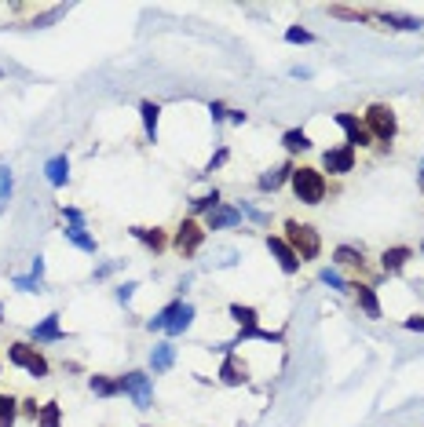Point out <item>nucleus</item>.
<instances>
[{"label":"nucleus","mask_w":424,"mask_h":427,"mask_svg":"<svg viewBox=\"0 0 424 427\" xmlns=\"http://www.w3.org/2000/svg\"><path fill=\"white\" fill-rule=\"evenodd\" d=\"M289 187H293V197H296L300 205L315 208V205H322V201L329 197V175H325L322 168H315V165H296Z\"/></svg>","instance_id":"1"},{"label":"nucleus","mask_w":424,"mask_h":427,"mask_svg":"<svg viewBox=\"0 0 424 427\" xmlns=\"http://www.w3.org/2000/svg\"><path fill=\"white\" fill-rule=\"evenodd\" d=\"M362 125H366V132L373 135L380 154H388L391 143H395V135H399V113L391 110L388 103H370L366 113H362Z\"/></svg>","instance_id":"2"},{"label":"nucleus","mask_w":424,"mask_h":427,"mask_svg":"<svg viewBox=\"0 0 424 427\" xmlns=\"http://www.w3.org/2000/svg\"><path fill=\"white\" fill-rule=\"evenodd\" d=\"M286 245L296 252L300 263H315L322 256V234L311 223H300V220H286Z\"/></svg>","instance_id":"3"},{"label":"nucleus","mask_w":424,"mask_h":427,"mask_svg":"<svg viewBox=\"0 0 424 427\" xmlns=\"http://www.w3.org/2000/svg\"><path fill=\"white\" fill-rule=\"evenodd\" d=\"M8 361L15 365V369H22V373H29V376H37V380H44V376L51 373V365H48V358L41 354V347L26 344V340L8 344Z\"/></svg>","instance_id":"4"},{"label":"nucleus","mask_w":424,"mask_h":427,"mask_svg":"<svg viewBox=\"0 0 424 427\" xmlns=\"http://www.w3.org/2000/svg\"><path fill=\"white\" fill-rule=\"evenodd\" d=\"M117 391L128 394V398L136 402V409H150V406H154V376L143 373V369H132L125 376H117Z\"/></svg>","instance_id":"5"},{"label":"nucleus","mask_w":424,"mask_h":427,"mask_svg":"<svg viewBox=\"0 0 424 427\" xmlns=\"http://www.w3.org/2000/svg\"><path fill=\"white\" fill-rule=\"evenodd\" d=\"M205 227L194 220V216H187V220H179V227L172 230V249L183 256V259H191V256H198V249L205 245Z\"/></svg>","instance_id":"6"},{"label":"nucleus","mask_w":424,"mask_h":427,"mask_svg":"<svg viewBox=\"0 0 424 427\" xmlns=\"http://www.w3.org/2000/svg\"><path fill=\"white\" fill-rule=\"evenodd\" d=\"M333 120H337V125L344 128V135H348V139H344V146H351L355 154H358V150L377 146V143H373V135L366 132V125H362V117H358V113H337Z\"/></svg>","instance_id":"7"},{"label":"nucleus","mask_w":424,"mask_h":427,"mask_svg":"<svg viewBox=\"0 0 424 427\" xmlns=\"http://www.w3.org/2000/svg\"><path fill=\"white\" fill-rule=\"evenodd\" d=\"M355 161H358V154H355L351 146H333V150H325V154H322V172H329V175H351Z\"/></svg>","instance_id":"8"},{"label":"nucleus","mask_w":424,"mask_h":427,"mask_svg":"<svg viewBox=\"0 0 424 427\" xmlns=\"http://www.w3.org/2000/svg\"><path fill=\"white\" fill-rule=\"evenodd\" d=\"M267 252L275 256V263L282 267V274H296L300 267H304V263L296 259V252L286 245V237H282V234H267Z\"/></svg>","instance_id":"9"},{"label":"nucleus","mask_w":424,"mask_h":427,"mask_svg":"<svg viewBox=\"0 0 424 427\" xmlns=\"http://www.w3.org/2000/svg\"><path fill=\"white\" fill-rule=\"evenodd\" d=\"M333 263L344 267V270H358V274H366V278L373 274V267H370L366 252L355 249V245H337V249H333Z\"/></svg>","instance_id":"10"},{"label":"nucleus","mask_w":424,"mask_h":427,"mask_svg":"<svg viewBox=\"0 0 424 427\" xmlns=\"http://www.w3.org/2000/svg\"><path fill=\"white\" fill-rule=\"evenodd\" d=\"M139 245H146L154 256H161L165 249H172V237H168V230H161V227H132L128 230Z\"/></svg>","instance_id":"11"},{"label":"nucleus","mask_w":424,"mask_h":427,"mask_svg":"<svg viewBox=\"0 0 424 427\" xmlns=\"http://www.w3.org/2000/svg\"><path fill=\"white\" fill-rule=\"evenodd\" d=\"M63 336H66V332H63V325H59V314H55V311L29 329V344H34V347H37V344H59Z\"/></svg>","instance_id":"12"},{"label":"nucleus","mask_w":424,"mask_h":427,"mask_svg":"<svg viewBox=\"0 0 424 427\" xmlns=\"http://www.w3.org/2000/svg\"><path fill=\"white\" fill-rule=\"evenodd\" d=\"M413 259V249L410 245H391L380 252V274H388V278H395V274L406 270V263Z\"/></svg>","instance_id":"13"},{"label":"nucleus","mask_w":424,"mask_h":427,"mask_svg":"<svg viewBox=\"0 0 424 427\" xmlns=\"http://www.w3.org/2000/svg\"><path fill=\"white\" fill-rule=\"evenodd\" d=\"M351 296L366 318H380V299H377V289L370 282H351Z\"/></svg>","instance_id":"14"},{"label":"nucleus","mask_w":424,"mask_h":427,"mask_svg":"<svg viewBox=\"0 0 424 427\" xmlns=\"http://www.w3.org/2000/svg\"><path fill=\"white\" fill-rule=\"evenodd\" d=\"M220 380L227 384V387H241L249 380V365L241 361L234 351H227V358H223V365H220Z\"/></svg>","instance_id":"15"},{"label":"nucleus","mask_w":424,"mask_h":427,"mask_svg":"<svg viewBox=\"0 0 424 427\" xmlns=\"http://www.w3.org/2000/svg\"><path fill=\"white\" fill-rule=\"evenodd\" d=\"M238 223H241V208H234V205H220L205 216V230H231Z\"/></svg>","instance_id":"16"},{"label":"nucleus","mask_w":424,"mask_h":427,"mask_svg":"<svg viewBox=\"0 0 424 427\" xmlns=\"http://www.w3.org/2000/svg\"><path fill=\"white\" fill-rule=\"evenodd\" d=\"M293 168H296L293 161H282L278 168H271V172H263V175H260V182H256V187H260L263 194H267V190L275 194V190L282 187V182H289V179H293Z\"/></svg>","instance_id":"17"},{"label":"nucleus","mask_w":424,"mask_h":427,"mask_svg":"<svg viewBox=\"0 0 424 427\" xmlns=\"http://www.w3.org/2000/svg\"><path fill=\"white\" fill-rule=\"evenodd\" d=\"M139 113H143V132L150 143H158V120H161V106L154 99H143L139 103Z\"/></svg>","instance_id":"18"},{"label":"nucleus","mask_w":424,"mask_h":427,"mask_svg":"<svg viewBox=\"0 0 424 427\" xmlns=\"http://www.w3.org/2000/svg\"><path fill=\"white\" fill-rule=\"evenodd\" d=\"M44 175L51 187H66V179H70V158L66 154H55L48 165H44Z\"/></svg>","instance_id":"19"},{"label":"nucleus","mask_w":424,"mask_h":427,"mask_svg":"<svg viewBox=\"0 0 424 427\" xmlns=\"http://www.w3.org/2000/svg\"><path fill=\"white\" fill-rule=\"evenodd\" d=\"M194 314H198V311H194V303H187V299H183V303H179V311H176V318L168 321V329H165V332H168V336H183V332L194 325Z\"/></svg>","instance_id":"20"},{"label":"nucleus","mask_w":424,"mask_h":427,"mask_svg":"<svg viewBox=\"0 0 424 427\" xmlns=\"http://www.w3.org/2000/svg\"><path fill=\"white\" fill-rule=\"evenodd\" d=\"M63 234H66V241H70L74 249H81V252H88V256H96V252H99V241L88 234L84 227H66Z\"/></svg>","instance_id":"21"},{"label":"nucleus","mask_w":424,"mask_h":427,"mask_svg":"<svg viewBox=\"0 0 424 427\" xmlns=\"http://www.w3.org/2000/svg\"><path fill=\"white\" fill-rule=\"evenodd\" d=\"M176 365V347L172 344H154V351H150V369L154 373H168Z\"/></svg>","instance_id":"22"},{"label":"nucleus","mask_w":424,"mask_h":427,"mask_svg":"<svg viewBox=\"0 0 424 427\" xmlns=\"http://www.w3.org/2000/svg\"><path fill=\"white\" fill-rule=\"evenodd\" d=\"M282 146H286V154H308L315 143H311V135H308L304 128H289V132L282 135Z\"/></svg>","instance_id":"23"},{"label":"nucleus","mask_w":424,"mask_h":427,"mask_svg":"<svg viewBox=\"0 0 424 427\" xmlns=\"http://www.w3.org/2000/svg\"><path fill=\"white\" fill-rule=\"evenodd\" d=\"M179 303H183V299H172V303H165V307H161L154 318L146 321V329H150V332H165V329H168V321H172V318H176V311H179Z\"/></svg>","instance_id":"24"},{"label":"nucleus","mask_w":424,"mask_h":427,"mask_svg":"<svg viewBox=\"0 0 424 427\" xmlns=\"http://www.w3.org/2000/svg\"><path fill=\"white\" fill-rule=\"evenodd\" d=\"M227 314L241 325V332H246V329H256V307H246V303H231V307H227Z\"/></svg>","instance_id":"25"},{"label":"nucleus","mask_w":424,"mask_h":427,"mask_svg":"<svg viewBox=\"0 0 424 427\" xmlns=\"http://www.w3.org/2000/svg\"><path fill=\"white\" fill-rule=\"evenodd\" d=\"M220 205H223V201H220V190L212 187L208 194H201V197L191 201V212H194V216H208V212H212V208H220Z\"/></svg>","instance_id":"26"},{"label":"nucleus","mask_w":424,"mask_h":427,"mask_svg":"<svg viewBox=\"0 0 424 427\" xmlns=\"http://www.w3.org/2000/svg\"><path fill=\"white\" fill-rule=\"evenodd\" d=\"M11 190H15V175H11V168H8V165H0V216L8 212Z\"/></svg>","instance_id":"27"},{"label":"nucleus","mask_w":424,"mask_h":427,"mask_svg":"<svg viewBox=\"0 0 424 427\" xmlns=\"http://www.w3.org/2000/svg\"><path fill=\"white\" fill-rule=\"evenodd\" d=\"M59 423H63V406H59V402H44L41 416H37V427H59Z\"/></svg>","instance_id":"28"},{"label":"nucleus","mask_w":424,"mask_h":427,"mask_svg":"<svg viewBox=\"0 0 424 427\" xmlns=\"http://www.w3.org/2000/svg\"><path fill=\"white\" fill-rule=\"evenodd\" d=\"M318 282L329 285V289H337V292H351V282H344V274H340L337 267H325V270L318 274Z\"/></svg>","instance_id":"29"},{"label":"nucleus","mask_w":424,"mask_h":427,"mask_svg":"<svg viewBox=\"0 0 424 427\" xmlns=\"http://www.w3.org/2000/svg\"><path fill=\"white\" fill-rule=\"evenodd\" d=\"M88 387H92V394H99V398H113V394H121L117 391V380H110V376H92V380H88Z\"/></svg>","instance_id":"30"},{"label":"nucleus","mask_w":424,"mask_h":427,"mask_svg":"<svg viewBox=\"0 0 424 427\" xmlns=\"http://www.w3.org/2000/svg\"><path fill=\"white\" fill-rule=\"evenodd\" d=\"M15 416H19V402L11 394H0V427H15Z\"/></svg>","instance_id":"31"},{"label":"nucleus","mask_w":424,"mask_h":427,"mask_svg":"<svg viewBox=\"0 0 424 427\" xmlns=\"http://www.w3.org/2000/svg\"><path fill=\"white\" fill-rule=\"evenodd\" d=\"M329 15H337V19H351V22H362V19H373L370 8H344V4H333Z\"/></svg>","instance_id":"32"},{"label":"nucleus","mask_w":424,"mask_h":427,"mask_svg":"<svg viewBox=\"0 0 424 427\" xmlns=\"http://www.w3.org/2000/svg\"><path fill=\"white\" fill-rule=\"evenodd\" d=\"M286 41H289V44H311L315 34H311V29H300V26H289V29H286Z\"/></svg>","instance_id":"33"},{"label":"nucleus","mask_w":424,"mask_h":427,"mask_svg":"<svg viewBox=\"0 0 424 427\" xmlns=\"http://www.w3.org/2000/svg\"><path fill=\"white\" fill-rule=\"evenodd\" d=\"M11 285L19 292H44V278H34V274H29V278H15Z\"/></svg>","instance_id":"34"},{"label":"nucleus","mask_w":424,"mask_h":427,"mask_svg":"<svg viewBox=\"0 0 424 427\" xmlns=\"http://www.w3.org/2000/svg\"><path fill=\"white\" fill-rule=\"evenodd\" d=\"M117 267H125V259H106V263H99V267L92 270V278H96V282H103V278H110V274H113Z\"/></svg>","instance_id":"35"},{"label":"nucleus","mask_w":424,"mask_h":427,"mask_svg":"<svg viewBox=\"0 0 424 427\" xmlns=\"http://www.w3.org/2000/svg\"><path fill=\"white\" fill-rule=\"evenodd\" d=\"M238 208H241V216H249V220H253V223H260V227H267V223H271V216H263V212H260V208H253L249 201H241Z\"/></svg>","instance_id":"36"},{"label":"nucleus","mask_w":424,"mask_h":427,"mask_svg":"<svg viewBox=\"0 0 424 427\" xmlns=\"http://www.w3.org/2000/svg\"><path fill=\"white\" fill-rule=\"evenodd\" d=\"M136 289H139L136 282H125V285H117V289H113V296H117V303H132V296H136Z\"/></svg>","instance_id":"37"},{"label":"nucleus","mask_w":424,"mask_h":427,"mask_svg":"<svg viewBox=\"0 0 424 427\" xmlns=\"http://www.w3.org/2000/svg\"><path fill=\"white\" fill-rule=\"evenodd\" d=\"M19 406H22L19 413H22L26 420H34V423H37V416H41V406H37V398H26V402H19Z\"/></svg>","instance_id":"38"},{"label":"nucleus","mask_w":424,"mask_h":427,"mask_svg":"<svg viewBox=\"0 0 424 427\" xmlns=\"http://www.w3.org/2000/svg\"><path fill=\"white\" fill-rule=\"evenodd\" d=\"M63 220H66L70 227H84V212H81V208H63Z\"/></svg>","instance_id":"39"},{"label":"nucleus","mask_w":424,"mask_h":427,"mask_svg":"<svg viewBox=\"0 0 424 427\" xmlns=\"http://www.w3.org/2000/svg\"><path fill=\"white\" fill-rule=\"evenodd\" d=\"M208 113H212V120H216V125H220V120H227V106L216 99V103H208Z\"/></svg>","instance_id":"40"},{"label":"nucleus","mask_w":424,"mask_h":427,"mask_svg":"<svg viewBox=\"0 0 424 427\" xmlns=\"http://www.w3.org/2000/svg\"><path fill=\"white\" fill-rule=\"evenodd\" d=\"M403 329H410V332H424V314H413V318H406V321H403Z\"/></svg>","instance_id":"41"},{"label":"nucleus","mask_w":424,"mask_h":427,"mask_svg":"<svg viewBox=\"0 0 424 427\" xmlns=\"http://www.w3.org/2000/svg\"><path fill=\"white\" fill-rule=\"evenodd\" d=\"M238 259V252L234 249H220V259H216V267H231Z\"/></svg>","instance_id":"42"},{"label":"nucleus","mask_w":424,"mask_h":427,"mask_svg":"<svg viewBox=\"0 0 424 427\" xmlns=\"http://www.w3.org/2000/svg\"><path fill=\"white\" fill-rule=\"evenodd\" d=\"M227 120H231V125H246L249 113H246V110H227Z\"/></svg>","instance_id":"43"},{"label":"nucleus","mask_w":424,"mask_h":427,"mask_svg":"<svg viewBox=\"0 0 424 427\" xmlns=\"http://www.w3.org/2000/svg\"><path fill=\"white\" fill-rule=\"evenodd\" d=\"M223 161H227V150H220V154H216V158H212V161L205 165V172H216V168H220Z\"/></svg>","instance_id":"44"},{"label":"nucleus","mask_w":424,"mask_h":427,"mask_svg":"<svg viewBox=\"0 0 424 427\" xmlns=\"http://www.w3.org/2000/svg\"><path fill=\"white\" fill-rule=\"evenodd\" d=\"M34 278H44V256H34V267H29Z\"/></svg>","instance_id":"45"},{"label":"nucleus","mask_w":424,"mask_h":427,"mask_svg":"<svg viewBox=\"0 0 424 427\" xmlns=\"http://www.w3.org/2000/svg\"><path fill=\"white\" fill-rule=\"evenodd\" d=\"M417 187H424V158H420V165H417Z\"/></svg>","instance_id":"46"},{"label":"nucleus","mask_w":424,"mask_h":427,"mask_svg":"<svg viewBox=\"0 0 424 427\" xmlns=\"http://www.w3.org/2000/svg\"><path fill=\"white\" fill-rule=\"evenodd\" d=\"M420 252H424V241H420Z\"/></svg>","instance_id":"47"},{"label":"nucleus","mask_w":424,"mask_h":427,"mask_svg":"<svg viewBox=\"0 0 424 427\" xmlns=\"http://www.w3.org/2000/svg\"><path fill=\"white\" fill-rule=\"evenodd\" d=\"M0 314H4V307H0Z\"/></svg>","instance_id":"48"}]
</instances>
